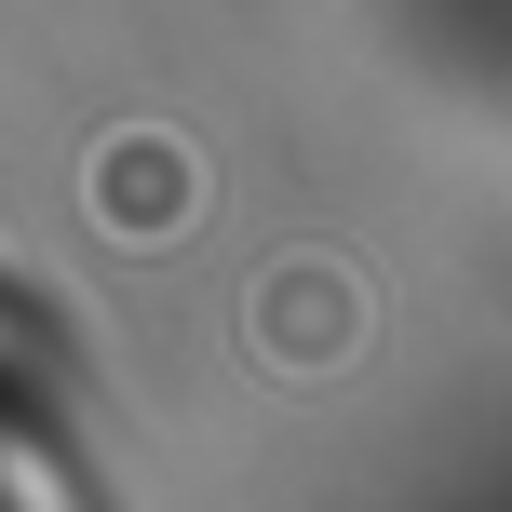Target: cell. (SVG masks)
Here are the masks:
<instances>
[{
	"instance_id": "1",
	"label": "cell",
	"mask_w": 512,
	"mask_h": 512,
	"mask_svg": "<svg viewBox=\"0 0 512 512\" xmlns=\"http://www.w3.org/2000/svg\"><path fill=\"white\" fill-rule=\"evenodd\" d=\"M364 337V283L324 270V256H283L270 283H256V351L283 364V378H310V364H337Z\"/></svg>"
},
{
	"instance_id": "2",
	"label": "cell",
	"mask_w": 512,
	"mask_h": 512,
	"mask_svg": "<svg viewBox=\"0 0 512 512\" xmlns=\"http://www.w3.org/2000/svg\"><path fill=\"white\" fill-rule=\"evenodd\" d=\"M176 216H189V162H176V149H149V135H135L122 162L95 149V230H122V243H162Z\"/></svg>"
}]
</instances>
